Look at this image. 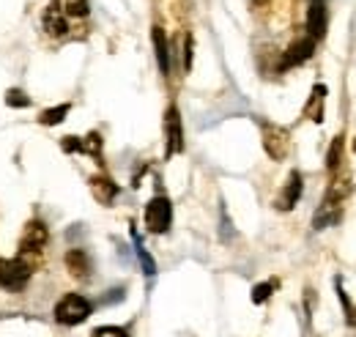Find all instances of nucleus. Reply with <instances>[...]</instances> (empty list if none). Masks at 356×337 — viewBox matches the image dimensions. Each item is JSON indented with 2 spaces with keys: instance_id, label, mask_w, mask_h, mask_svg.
I'll return each mask as SVG.
<instances>
[{
  "instance_id": "obj_4",
  "label": "nucleus",
  "mask_w": 356,
  "mask_h": 337,
  "mask_svg": "<svg viewBox=\"0 0 356 337\" xmlns=\"http://www.w3.org/2000/svg\"><path fill=\"white\" fill-rule=\"evenodd\" d=\"M170 222H173V206H170V201L165 195L151 198L148 206H145V228H148V233H165L170 228Z\"/></svg>"
},
{
  "instance_id": "obj_15",
  "label": "nucleus",
  "mask_w": 356,
  "mask_h": 337,
  "mask_svg": "<svg viewBox=\"0 0 356 337\" xmlns=\"http://www.w3.org/2000/svg\"><path fill=\"white\" fill-rule=\"evenodd\" d=\"M151 39H154V49H156L159 72H162V75H170V47H168V36H165V31L156 25V28H154V33H151Z\"/></svg>"
},
{
  "instance_id": "obj_17",
  "label": "nucleus",
  "mask_w": 356,
  "mask_h": 337,
  "mask_svg": "<svg viewBox=\"0 0 356 337\" xmlns=\"http://www.w3.org/2000/svg\"><path fill=\"white\" fill-rule=\"evenodd\" d=\"M69 110H72V104H58V107H49V110H44V113L39 116V124H42V127H55V124H60V121L69 116Z\"/></svg>"
},
{
  "instance_id": "obj_2",
  "label": "nucleus",
  "mask_w": 356,
  "mask_h": 337,
  "mask_svg": "<svg viewBox=\"0 0 356 337\" xmlns=\"http://www.w3.org/2000/svg\"><path fill=\"white\" fill-rule=\"evenodd\" d=\"M33 277V266L25 260V255L19 253L14 260H3L0 263V288L6 291H22Z\"/></svg>"
},
{
  "instance_id": "obj_5",
  "label": "nucleus",
  "mask_w": 356,
  "mask_h": 337,
  "mask_svg": "<svg viewBox=\"0 0 356 337\" xmlns=\"http://www.w3.org/2000/svg\"><path fill=\"white\" fill-rule=\"evenodd\" d=\"M165 140H168L165 157H176L184 151V129H181V113L176 104H170L165 113Z\"/></svg>"
},
{
  "instance_id": "obj_16",
  "label": "nucleus",
  "mask_w": 356,
  "mask_h": 337,
  "mask_svg": "<svg viewBox=\"0 0 356 337\" xmlns=\"http://www.w3.org/2000/svg\"><path fill=\"white\" fill-rule=\"evenodd\" d=\"M343 134H337L334 140H332V146H329V154H326V170L334 175L337 168H340V162H343Z\"/></svg>"
},
{
  "instance_id": "obj_6",
  "label": "nucleus",
  "mask_w": 356,
  "mask_h": 337,
  "mask_svg": "<svg viewBox=\"0 0 356 337\" xmlns=\"http://www.w3.org/2000/svg\"><path fill=\"white\" fill-rule=\"evenodd\" d=\"M312 52H315V39L310 36H302V39H296V42L291 44L285 52H282V61H280V72H285V69H291V66H299V63H305V61H310Z\"/></svg>"
},
{
  "instance_id": "obj_18",
  "label": "nucleus",
  "mask_w": 356,
  "mask_h": 337,
  "mask_svg": "<svg viewBox=\"0 0 356 337\" xmlns=\"http://www.w3.org/2000/svg\"><path fill=\"white\" fill-rule=\"evenodd\" d=\"M132 236H134V250H137V258H140V263H143V272H145L148 277H154V274H156V263H154V258H151L148 250L143 247V242H140L137 230H132Z\"/></svg>"
},
{
  "instance_id": "obj_3",
  "label": "nucleus",
  "mask_w": 356,
  "mask_h": 337,
  "mask_svg": "<svg viewBox=\"0 0 356 337\" xmlns=\"http://www.w3.org/2000/svg\"><path fill=\"white\" fill-rule=\"evenodd\" d=\"M261 134H264V151L274 162H282L291 154V132L285 127L261 121Z\"/></svg>"
},
{
  "instance_id": "obj_19",
  "label": "nucleus",
  "mask_w": 356,
  "mask_h": 337,
  "mask_svg": "<svg viewBox=\"0 0 356 337\" xmlns=\"http://www.w3.org/2000/svg\"><path fill=\"white\" fill-rule=\"evenodd\" d=\"M60 6H63V14H66V17H74V19L88 17V11H90L88 0H60Z\"/></svg>"
},
{
  "instance_id": "obj_21",
  "label": "nucleus",
  "mask_w": 356,
  "mask_h": 337,
  "mask_svg": "<svg viewBox=\"0 0 356 337\" xmlns=\"http://www.w3.org/2000/svg\"><path fill=\"white\" fill-rule=\"evenodd\" d=\"M80 154H90V157H102V134L90 132L88 137L80 140Z\"/></svg>"
},
{
  "instance_id": "obj_24",
  "label": "nucleus",
  "mask_w": 356,
  "mask_h": 337,
  "mask_svg": "<svg viewBox=\"0 0 356 337\" xmlns=\"http://www.w3.org/2000/svg\"><path fill=\"white\" fill-rule=\"evenodd\" d=\"M90 337H129V335H127V329H121V327H99V329H93Z\"/></svg>"
},
{
  "instance_id": "obj_12",
  "label": "nucleus",
  "mask_w": 356,
  "mask_h": 337,
  "mask_svg": "<svg viewBox=\"0 0 356 337\" xmlns=\"http://www.w3.org/2000/svg\"><path fill=\"white\" fill-rule=\"evenodd\" d=\"M326 85H312L310 99L305 104V118H310L312 124H323V113H326Z\"/></svg>"
},
{
  "instance_id": "obj_27",
  "label": "nucleus",
  "mask_w": 356,
  "mask_h": 337,
  "mask_svg": "<svg viewBox=\"0 0 356 337\" xmlns=\"http://www.w3.org/2000/svg\"><path fill=\"white\" fill-rule=\"evenodd\" d=\"M354 148H356V143H354Z\"/></svg>"
},
{
  "instance_id": "obj_11",
  "label": "nucleus",
  "mask_w": 356,
  "mask_h": 337,
  "mask_svg": "<svg viewBox=\"0 0 356 337\" xmlns=\"http://www.w3.org/2000/svg\"><path fill=\"white\" fill-rule=\"evenodd\" d=\"M307 36L310 39H323L326 33V0H310V8H307Z\"/></svg>"
},
{
  "instance_id": "obj_26",
  "label": "nucleus",
  "mask_w": 356,
  "mask_h": 337,
  "mask_svg": "<svg viewBox=\"0 0 356 337\" xmlns=\"http://www.w3.org/2000/svg\"><path fill=\"white\" fill-rule=\"evenodd\" d=\"M264 3H268V0H255V6H264Z\"/></svg>"
},
{
  "instance_id": "obj_13",
  "label": "nucleus",
  "mask_w": 356,
  "mask_h": 337,
  "mask_svg": "<svg viewBox=\"0 0 356 337\" xmlns=\"http://www.w3.org/2000/svg\"><path fill=\"white\" fill-rule=\"evenodd\" d=\"M90 192L102 206H110L118 198V184L113 178H107V175H93L90 178Z\"/></svg>"
},
{
  "instance_id": "obj_7",
  "label": "nucleus",
  "mask_w": 356,
  "mask_h": 337,
  "mask_svg": "<svg viewBox=\"0 0 356 337\" xmlns=\"http://www.w3.org/2000/svg\"><path fill=\"white\" fill-rule=\"evenodd\" d=\"M42 22H44L47 36H52V39H60V36H66V33H69V17L63 14L60 0H52V3L47 6Z\"/></svg>"
},
{
  "instance_id": "obj_14",
  "label": "nucleus",
  "mask_w": 356,
  "mask_h": 337,
  "mask_svg": "<svg viewBox=\"0 0 356 337\" xmlns=\"http://www.w3.org/2000/svg\"><path fill=\"white\" fill-rule=\"evenodd\" d=\"M66 269H69V274L72 277H77V280H88L90 277V258H88V253L86 250H69L66 253Z\"/></svg>"
},
{
  "instance_id": "obj_22",
  "label": "nucleus",
  "mask_w": 356,
  "mask_h": 337,
  "mask_svg": "<svg viewBox=\"0 0 356 337\" xmlns=\"http://www.w3.org/2000/svg\"><path fill=\"white\" fill-rule=\"evenodd\" d=\"M274 288H277V280H266V283L255 285V288H252V301H255V304H264L268 296L274 294Z\"/></svg>"
},
{
  "instance_id": "obj_9",
  "label": "nucleus",
  "mask_w": 356,
  "mask_h": 337,
  "mask_svg": "<svg viewBox=\"0 0 356 337\" xmlns=\"http://www.w3.org/2000/svg\"><path fill=\"white\" fill-rule=\"evenodd\" d=\"M299 198H302V173H299V170H291V175H288V181L282 184V192L277 195L274 206L280 211H291L299 203Z\"/></svg>"
},
{
  "instance_id": "obj_8",
  "label": "nucleus",
  "mask_w": 356,
  "mask_h": 337,
  "mask_svg": "<svg viewBox=\"0 0 356 337\" xmlns=\"http://www.w3.org/2000/svg\"><path fill=\"white\" fill-rule=\"evenodd\" d=\"M47 242H49V230H47V225L44 222H39V219H33V222L25 225V233H22V239H19V253L22 255L39 253Z\"/></svg>"
},
{
  "instance_id": "obj_1",
  "label": "nucleus",
  "mask_w": 356,
  "mask_h": 337,
  "mask_svg": "<svg viewBox=\"0 0 356 337\" xmlns=\"http://www.w3.org/2000/svg\"><path fill=\"white\" fill-rule=\"evenodd\" d=\"M90 313H93V304L83 294H66L55 304V321L63 327H77L88 321Z\"/></svg>"
},
{
  "instance_id": "obj_20",
  "label": "nucleus",
  "mask_w": 356,
  "mask_h": 337,
  "mask_svg": "<svg viewBox=\"0 0 356 337\" xmlns=\"http://www.w3.org/2000/svg\"><path fill=\"white\" fill-rule=\"evenodd\" d=\"M334 288H337L340 304H343V310H346V321H348V327H356V310H354V304H351V299H348V294L343 291V280H340V277L334 280Z\"/></svg>"
},
{
  "instance_id": "obj_23",
  "label": "nucleus",
  "mask_w": 356,
  "mask_h": 337,
  "mask_svg": "<svg viewBox=\"0 0 356 337\" xmlns=\"http://www.w3.org/2000/svg\"><path fill=\"white\" fill-rule=\"evenodd\" d=\"M6 104H8V107H28V104H31V99H28L19 88H11V91L6 93Z\"/></svg>"
},
{
  "instance_id": "obj_10",
  "label": "nucleus",
  "mask_w": 356,
  "mask_h": 337,
  "mask_svg": "<svg viewBox=\"0 0 356 337\" xmlns=\"http://www.w3.org/2000/svg\"><path fill=\"white\" fill-rule=\"evenodd\" d=\"M340 217H343V203H340V201H329V198H323V203L318 206L315 217H312V228H315V230H326V228L337 225Z\"/></svg>"
},
{
  "instance_id": "obj_25",
  "label": "nucleus",
  "mask_w": 356,
  "mask_h": 337,
  "mask_svg": "<svg viewBox=\"0 0 356 337\" xmlns=\"http://www.w3.org/2000/svg\"><path fill=\"white\" fill-rule=\"evenodd\" d=\"M192 49H195V42H192V36H186L184 39V69L186 72L192 69Z\"/></svg>"
}]
</instances>
